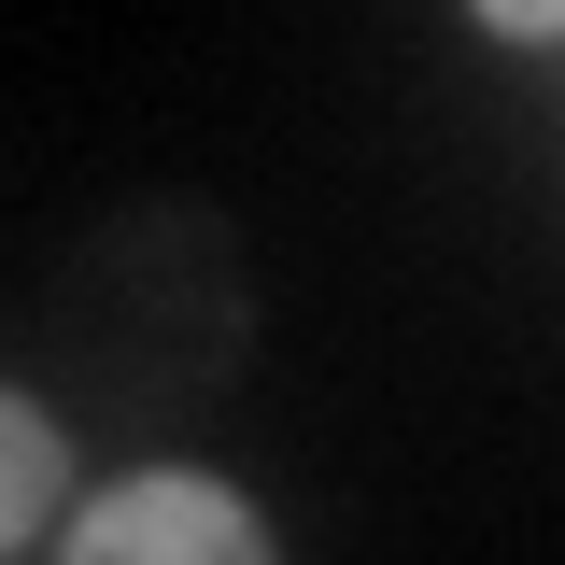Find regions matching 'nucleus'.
I'll list each match as a JSON object with an SVG mask.
<instances>
[{"instance_id":"obj_1","label":"nucleus","mask_w":565,"mask_h":565,"mask_svg":"<svg viewBox=\"0 0 565 565\" xmlns=\"http://www.w3.org/2000/svg\"><path fill=\"white\" fill-rule=\"evenodd\" d=\"M57 565H282L255 494H226L212 467H128L71 509Z\"/></svg>"},{"instance_id":"obj_2","label":"nucleus","mask_w":565,"mask_h":565,"mask_svg":"<svg viewBox=\"0 0 565 565\" xmlns=\"http://www.w3.org/2000/svg\"><path fill=\"white\" fill-rule=\"evenodd\" d=\"M57 494H71V438H57V411L0 382V552H29V537L57 523Z\"/></svg>"}]
</instances>
